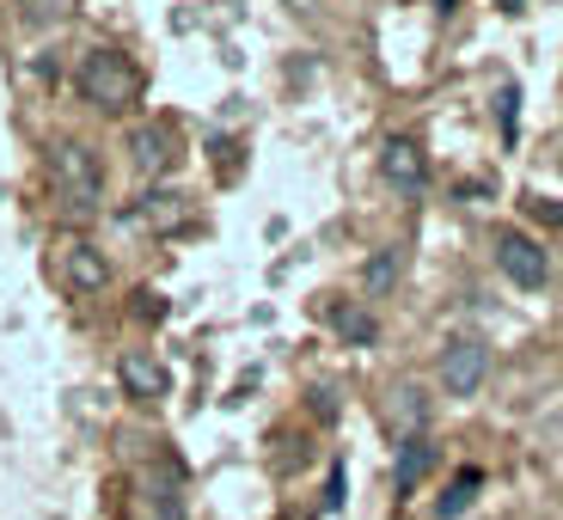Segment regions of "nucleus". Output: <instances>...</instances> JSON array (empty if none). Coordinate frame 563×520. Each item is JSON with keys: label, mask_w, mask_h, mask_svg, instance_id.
<instances>
[{"label": "nucleus", "mask_w": 563, "mask_h": 520, "mask_svg": "<svg viewBox=\"0 0 563 520\" xmlns=\"http://www.w3.org/2000/svg\"><path fill=\"white\" fill-rule=\"evenodd\" d=\"M80 92L99 111H129L135 104V92H141V74H135V62L129 56H117V49H92V56L80 62Z\"/></svg>", "instance_id": "1"}, {"label": "nucleus", "mask_w": 563, "mask_h": 520, "mask_svg": "<svg viewBox=\"0 0 563 520\" xmlns=\"http://www.w3.org/2000/svg\"><path fill=\"white\" fill-rule=\"evenodd\" d=\"M49 178H56V190H62V202L68 209H99V197H104V172H99V159H92V147H80V141H56L49 147Z\"/></svg>", "instance_id": "2"}, {"label": "nucleus", "mask_w": 563, "mask_h": 520, "mask_svg": "<svg viewBox=\"0 0 563 520\" xmlns=\"http://www.w3.org/2000/svg\"><path fill=\"white\" fill-rule=\"evenodd\" d=\"M496 269H503L515 288H545V276H551L545 252H539L527 233H515V226H503V233H496Z\"/></svg>", "instance_id": "3"}, {"label": "nucleus", "mask_w": 563, "mask_h": 520, "mask_svg": "<svg viewBox=\"0 0 563 520\" xmlns=\"http://www.w3.org/2000/svg\"><path fill=\"white\" fill-rule=\"evenodd\" d=\"M484 367H490V350H484L478 338H453L448 350H441V386H448L453 398H472L484 386Z\"/></svg>", "instance_id": "4"}, {"label": "nucleus", "mask_w": 563, "mask_h": 520, "mask_svg": "<svg viewBox=\"0 0 563 520\" xmlns=\"http://www.w3.org/2000/svg\"><path fill=\"white\" fill-rule=\"evenodd\" d=\"M62 281L80 288V295H99V288H111V264H104L99 245L74 240V245H62Z\"/></svg>", "instance_id": "5"}, {"label": "nucleus", "mask_w": 563, "mask_h": 520, "mask_svg": "<svg viewBox=\"0 0 563 520\" xmlns=\"http://www.w3.org/2000/svg\"><path fill=\"white\" fill-rule=\"evenodd\" d=\"M380 172H386V184H398V190H405V197H417L422 184H429V166H422L417 141H386Z\"/></svg>", "instance_id": "6"}, {"label": "nucleus", "mask_w": 563, "mask_h": 520, "mask_svg": "<svg viewBox=\"0 0 563 520\" xmlns=\"http://www.w3.org/2000/svg\"><path fill=\"white\" fill-rule=\"evenodd\" d=\"M129 159H135V172H166V159H172V135L159 123H141V129H129Z\"/></svg>", "instance_id": "7"}, {"label": "nucleus", "mask_w": 563, "mask_h": 520, "mask_svg": "<svg viewBox=\"0 0 563 520\" xmlns=\"http://www.w3.org/2000/svg\"><path fill=\"white\" fill-rule=\"evenodd\" d=\"M429 465H435V441H429V435H405V441H398V490H417Z\"/></svg>", "instance_id": "8"}, {"label": "nucleus", "mask_w": 563, "mask_h": 520, "mask_svg": "<svg viewBox=\"0 0 563 520\" xmlns=\"http://www.w3.org/2000/svg\"><path fill=\"white\" fill-rule=\"evenodd\" d=\"M123 386L135 398H166V367L147 362V355H123Z\"/></svg>", "instance_id": "9"}, {"label": "nucleus", "mask_w": 563, "mask_h": 520, "mask_svg": "<svg viewBox=\"0 0 563 520\" xmlns=\"http://www.w3.org/2000/svg\"><path fill=\"white\" fill-rule=\"evenodd\" d=\"M478 490H484V472H478V465H465L460 478L448 484V496L435 502V515H441V520H460L465 508H472V496H478Z\"/></svg>", "instance_id": "10"}, {"label": "nucleus", "mask_w": 563, "mask_h": 520, "mask_svg": "<svg viewBox=\"0 0 563 520\" xmlns=\"http://www.w3.org/2000/svg\"><path fill=\"white\" fill-rule=\"evenodd\" d=\"M422 417H429V398H422L417 386H398V392H393V422H398V435H422Z\"/></svg>", "instance_id": "11"}, {"label": "nucleus", "mask_w": 563, "mask_h": 520, "mask_svg": "<svg viewBox=\"0 0 563 520\" xmlns=\"http://www.w3.org/2000/svg\"><path fill=\"white\" fill-rule=\"evenodd\" d=\"M398 269H405V257H398V245H386L380 257H374V264H367V295L380 300V295H393V281H398Z\"/></svg>", "instance_id": "12"}, {"label": "nucleus", "mask_w": 563, "mask_h": 520, "mask_svg": "<svg viewBox=\"0 0 563 520\" xmlns=\"http://www.w3.org/2000/svg\"><path fill=\"white\" fill-rule=\"evenodd\" d=\"M338 331L350 343H374V319H367V312H355V307H338Z\"/></svg>", "instance_id": "13"}, {"label": "nucleus", "mask_w": 563, "mask_h": 520, "mask_svg": "<svg viewBox=\"0 0 563 520\" xmlns=\"http://www.w3.org/2000/svg\"><path fill=\"white\" fill-rule=\"evenodd\" d=\"M515 104H521V92H515V86H503V129H508V141H515Z\"/></svg>", "instance_id": "14"}, {"label": "nucleus", "mask_w": 563, "mask_h": 520, "mask_svg": "<svg viewBox=\"0 0 563 520\" xmlns=\"http://www.w3.org/2000/svg\"><path fill=\"white\" fill-rule=\"evenodd\" d=\"M533 214H539V221H551V226H563V202H533Z\"/></svg>", "instance_id": "15"}, {"label": "nucleus", "mask_w": 563, "mask_h": 520, "mask_svg": "<svg viewBox=\"0 0 563 520\" xmlns=\"http://www.w3.org/2000/svg\"><path fill=\"white\" fill-rule=\"evenodd\" d=\"M496 7H503V13H521V7H527V0H496Z\"/></svg>", "instance_id": "16"}, {"label": "nucleus", "mask_w": 563, "mask_h": 520, "mask_svg": "<svg viewBox=\"0 0 563 520\" xmlns=\"http://www.w3.org/2000/svg\"><path fill=\"white\" fill-rule=\"evenodd\" d=\"M435 7H441V13H453V7H460V0H435Z\"/></svg>", "instance_id": "17"}]
</instances>
